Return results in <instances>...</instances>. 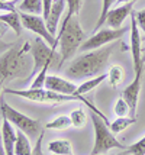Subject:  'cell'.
Masks as SVG:
<instances>
[{"mask_svg":"<svg viewBox=\"0 0 145 155\" xmlns=\"http://www.w3.org/2000/svg\"><path fill=\"white\" fill-rule=\"evenodd\" d=\"M115 47L116 45L97 48V49L87 51L83 55L74 58L65 70L67 77L71 80H81V78L94 77L99 73H102V70L106 68L107 62L110 60Z\"/></svg>","mask_w":145,"mask_h":155,"instance_id":"cell-1","label":"cell"},{"mask_svg":"<svg viewBox=\"0 0 145 155\" xmlns=\"http://www.w3.org/2000/svg\"><path fill=\"white\" fill-rule=\"evenodd\" d=\"M31 42L26 41L23 44H15L3 54H0V84L5 86L7 81L22 78L26 75L28 78V70L31 68Z\"/></svg>","mask_w":145,"mask_h":155,"instance_id":"cell-2","label":"cell"},{"mask_svg":"<svg viewBox=\"0 0 145 155\" xmlns=\"http://www.w3.org/2000/svg\"><path fill=\"white\" fill-rule=\"evenodd\" d=\"M5 93H9V94H15L19 96V97H23L26 100L31 101H36V103H49V104H61V103H70V101H81L84 104H87V107L93 112L99 115L102 119H103L106 123H109L106 116H104L103 112H100L99 109L91 103V100H89L87 97H76V96H70V94H62V93H57V91H52V90H48V88H25V90H16V88H3ZM110 125V123H109Z\"/></svg>","mask_w":145,"mask_h":155,"instance_id":"cell-3","label":"cell"},{"mask_svg":"<svg viewBox=\"0 0 145 155\" xmlns=\"http://www.w3.org/2000/svg\"><path fill=\"white\" fill-rule=\"evenodd\" d=\"M84 41H86V35L80 26L78 16H73L68 20H62L60 34L55 38V45L60 49L58 68H61L65 61L76 55Z\"/></svg>","mask_w":145,"mask_h":155,"instance_id":"cell-4","label":"cell"},{"mask_svg":"<svg viewBox=\"0 0 145 155\" xmlns=\"http://www.w3.org/2000/svg\"><path fill=\"white\" fill-rule=\"evenodd\" d=\"M93 129H94V145L91 149V155H104L110 149H126L128 147L120 143L116 139L115 134H112L107 123L96 113H90Z\"/></svg>","mask_w":145,"mask_h":155,"instance_id":"cell-5","label":"cell"},{"mask_svg":"<svg viewBox=\"0 0 145 155\" xmlns=\"http://www.w3.org/2000/svg\"><path fill=\"white\" fill-rule=\"evenodd\" d=\"M0 113L3 119L9 120L18 130H22L29 138H36L38 134L41 132V122L18 112L5 100L3 96H0Z\"/></svg>","mask_w":145,"mask_h":155,"instance_id":"cell-6","label":"cell"},{"mask_svg":"<svg viewBox=\"0 0 145 155\" xmlns=\"http://www.w3.org/2000/svg\"><path fill=\"white\" fill-rule=\"evenodd\" d=\"M31 57H32L34 65H32V73L28 75L26 81H29V78H32L34 75L38 74L47 62L54 61L55 58H60V54H57L55 49L49 47L41 36H36L31 42Z\"/></svg>","mask_w":145,"mask_h":155,"instance_id":"cell-7","label":"cell"},{"mask_svg":"<svg viewBox=\"0 0 145 155\" xmlns=\"http://www.w3.org/2000/svg\"><path fill=\"white\" fill-rule=\"evenodd\" d=\"M126 32H128V28H119V29L107 28V29H102V31H99L96 34H93L89 39L84 41L81 44V47H80V51L81 52H87V51H93V49H97V48H102L103 45L112 44L113 41L120 39Z\"/></svg>","mask_w":145,"mask_h":155,"instance_id":"cell-8","label":"cell"},{"mask_svg":"<svg viewBox=\"0 0 145 155\" xmlns=\"http://www.w3.org/2000/svg\"><path fill=\"white\" fill-rule=\"evenodd\" d=\"M21 20H22V26L25 29L32 31L34 34L41 36L51 48L57 49L55 38H54V35L49 34V31L47 29V23H45L44 18L38 16V15H29V13H22L21 12Z\"/></svg>","mask_w":145,"mask_h":155,"instance_id":"cell-9","label":"cell"},{"mask_svg":"<svg viewBox=\"0 0 145 155\" xmlns=\"http://www.w3.org/2000/svg\"><path fill=\"white\" fill-rule=\"evenodd\" d=\"M142 38L139 35V28L135 19L133 12L131 13V52L133 60V73L135 74H144L145 60L142 58Z\"/></svg>","mask_w":145,"mask_h":155,"instance_id":"cell-10","label":"cell"},{"mask_svg":"<svg viewBox=\"0 0 145 155\" xmlns=\"http://www.w3.org/2000/svg\"><path fill=\"white\" fill-rule=\"evenodd\" d=\"M141 84H142V74H135L133 81L129 86H126L125 90L122 91V97L126 100L128 106H129V116L131 117L137 116L138 99H139V93H141Z\"/></svg>","mask_w":145,"mask_h":155,"instance_id":"cell-11","label":"cell"},{"mask_svg":"<svg viewBox=\"0 0 145 155\" xmlns=\"http://www.w3.org/2000/svg\"><path fill=\"white\" fill-rule=\"evenodd\" d=\"M45 88L57 91V93H62V94H70V96H76V97H84V96L77 93V86L73 84L71 81L62 78L60 75H47L45 80Z\"/></svg>","mask_w":145,"mask_h":155,"instance_id":"cell-12","label":"cell"},{"mask_svg":"<svg viewBox=\"0 0 145 155\" xmlns=\"http://www.w3.org/2000/svg\"><path fill=\"white\" fill-rule=\"evenodd\" d=\"M137 2H129V3H124V5H119L115 9H110V12L107 13V18H106V22L109 28L112 29H119L122 28V23L125 22V19L128 16H131V13L133 12V5Z\"/></svg>","mask_w":145,"mask_h":155,"instance_id":"cell-13","label":"cell"},{"mask_svg":"<svg viewBox=\"0 0 145 155\" xmlns=\"http://www.w3.org/2000/svg\"><path fill=\"white\" fill-rule=\"evenodd\" d=\"M0 129H2V139H3V147H5L6 155H15V143H16L15 126L9 120L3 119Z\"/></svg>","mask_w":145,"mask_h":155,"instance_id":"cell-14","label":"cell"},{"mask_svg":"<svg viewBox=\"0 0 145 155\" xmlns=\"http://www.w3.org/2000/svg\"><path fill=\"white\" fill-rule=\"evenodd\" d=\"M64 0H54L52 3V7H51V12H49L48 18L45 20L47 23V29L49 31L51 35H55L57 28H58V22H60V18H61L62 12H64Z\"/></svg>","mask_w":145,"mask_h":155,"instance_id":"cell-15","label":"cell"},{"mask_svg":"<svg viewBox=\"0 0 145 155\" xmlns=\"http://www.w3.org/2000/svg\"><path fill=\"white\" fill-rule=\"evenodd\" d=\"M15 155H34L31 148L28 135L22 130H16V143H15Z\"/></svg>","mask_w":145,"mask_h":155,"instance_id":"cell-16","label":"cell"},{"mask_svg":"<svg viewBox=\"0 0 145 155\" xmlns=\"http://www.w3.org/2000/svg\"><path fill=\"white\" fill-rule=\"evenodd\" d=\"M0 20L5 22L7 26L10 28L15 34L18 35V36L22 34V28L23 26H22L21 13H18V10H16V12H9V13L0 15Z\"/></svg>","mask_w":145,"mask_h":155,"instance_id":"cell-17","label":"cell"},{"mask_svg":"<svg viewBox=\"0 0 145 155\" xmlns=\"http://www.w3.org/2000/svg\"><path fill=\"white\" fill-rule=\"evenodd\" d=\"M48 151L57 155H73V147L68 139H57L49 142Z\"/></svg>","mask_w":145,"mask_h":155,"instance_id":"cell-18","label":"cell"},{"mask_svg":"<svg viewBox=\"0 0 145 155\" xmlns=\"http://www.w3.org/2000/svg\"><path fill=\"white\" fill-rule=\"evenodd\" d=\"M107 83L112 88H117L124 83V68L120 65H110L107 68Z\"/></svg>","mask_w":145,"mask_h":155,"instance_id":"cell-19","label":"cell"},{"mask_svg":"<svg viewBox=\"0 0 145 155\" xmlns=\"http://www.w3.org/2000/svg\"><path fill=\"white\" fill-rule=\"evenodd\" d=\"M106 78H107V74L102 73V74H99L97 77H93V78H90V80H87V81H83L80 86H77V93L84 96L86 93L91 91L94 87H97V86H99L102 81L106 80Z\"/></svg>","mask_w":145,"mask_h":155,"instance_id":"cell-20","label":"cell"},{"mask_svg":"<svg viewBox=\"0 0 145 155\" xmlns=\"http://www.w3.org/2000/svg\"><path fill=\"white\" fill-rule=\"evenodd\" d=\"M19 10L22 13L42 15V0H22L19 3Z\"/></svg>","mask_w":145,"mask_h":155,"instance_id":"cell-21","label":"cell"},{"mask_svg":"<svg viewBox=\"0 0 145 155\" xmlns=\"http://www.w3.org/2000/svg\"><path fill=\"white\" fill-rule=\"evenodd\" d=\"M137 122V117H126V116H122V117H117L116 120H113L109 125V129L112 130V134H120L122 130H125L126 128H129L131 125H133Z\"/></svg>","mask_w":145,"mask_h":155,"instance_id":"cell-22","label":"cell"},{"mask_svg":"<svg viewBox=\"0 0 145 155\" xmlns=\"http://www.w3.org/2000/svg\"><path fill=\"white\" fill-rule=\"evenodd\" d=\"M70 126H73L71 125V119H70V116H65V115L57 116L55 119H52L51 122H48L45 125L47 129H55V130H65Z\"/></svg>","mask_w":145,"mask_h":155,"instance_id":"cell-23","label":"cell"},{"mask_svg":"<svg viewBox=\"0 0 145 155\" xmlns=\"http://www.w3.org/2000/svg\"><path fill=\"white\" fill-rule=\"evenodd\" d=\"M116 3V0H103V5H102V12H100V16H99V19H97V23L94 29H93V34H96L97 31H99V28H102L104 25V22H106V18H107V13L110 12V7L113 6Z\"/></svg>","mask_w":145,"mask_h":155,"instance_id":"cell-24","label":"cell"},{"mask_svg":"<svg viewBox=\"0 0 145 155\" xmlns=\"http://www.w3.org/2000/svg\"><path fill=\"white\" fill-rule=\"evenodd\" d=\"M70 119H71V125L74 128H83L86 125V122H87V115H86V112L81 107H77L71 112Z\"/></svg>","mask_w":145,"mask_h":155,"instance_id":"cell-25","label":"cell"},{"mask_svg":"<svg viewBox=\"0 0 145 155\" xmlns=\"http://www.w3.org/2000/svg\"><path fill=\"white\" fill-rule=\"evenodd\" d=\"M51 64H52V61H49V62H47V64L44 65V68H42L38 74H36L35 80L32 81V84L29 86V88H44V86H45V80H47V75H48V70H49V67H51Z\"/></svg>","mask_w":145,"mask_h":155,"instance_id":"cell-26","label":"cell"},{"mask_svg":"<svg viewBox=\"0 0 145 155\" xmlns=\"http://www.w3.org/2000/svg\"><path fill=\"white\" fill-rule=\"evenodd\" d=\"M65 2H67V9L68 10H67V15H65L64 20H68L73 16H78V12L83 6V0H65Z\"/></svg>","mask_w":145,"mask_h":155,"instance_id":"cell-27","label":"cell"},{"mask_svg":"<svg viewBox=\"0 0 145 155\" xmlns=\"http://www.w3.org/2000/svg\"><path fill=\"white\" fill-rule=\"evenodd\" d=\"M113 112H115V115L117 116V117H122V116H126L128 113H129V106H128V103H126V100H125L124 97L120 96L119 99L116 100V103H115V107H113Z\"/></svg>","mask_w":145,"mask_h":155,"instance_id":"cell-28","label":"cell"},{"mask_svg":"<svg viewBox=\"0 0 145 155\" xmlns=\"http://www.w3.org/2000/svg\"><path fill=\"white\" fill-rule=\"evenodd\" d=\"M126 151L132 155H145V136L141 138L139 141L133 142L132 145H129Z\"/></svg>","mask_w":145,"mask_h":155,"instance_id":"cell-29","label":"cell"},{"mask_svg":"<svg viewBox=\"0 0 145 155\" xmlns=\"http://www.w3.org/2000/svg\"><path fill=\"white\" fill-rule=\"evenodd\" d=\"M133 15H135V19H137L139 31H142L145 34V9L139 10V12H133Z\"/></svg>","mask_w":145,"mask_h":155,"instance_id":"cell-30","label":"cell"},{"mask_svg":"<svg viewBox=\"0 0 145 155\" xmlns=\"http://www.w3.org/2000/svg\"><path fill=\"white\" fill-rule=\"evenodd\" d=\"M18 3V0H9V2H2L0 0V10L3 12H16L15 5Z\"/></svg>","mask_w":145,"mask_h":155,"instance_id":"cell-31","label":"cell"},{"mask_svg":"<svg viewBox=\"0 0 145 155\" xmlns=\"http://www.w3.org/2000/svg\"><path fill=\"white\" fill-rule=\"evenodd\" d=\"M54 0H42V18L47 20L49 12H51V7H52Z\"/></svg>","mask_w":145,"mask_h":155,"instance_id":"cell-32","label":"cell"},{"mask_svg":"<svg viewBox=\"0 0 145 155\" xmlns=\"http://www.w3.org/2000/svg\"><path fill=\"white\" fill-rule=\"evenodd\" d=\"M15 44H16V42H5V41L2 39V36H0V54H3L9 48H12Z\"/></svg>","mask_w":145,"mask_h":155,"instance_id":"cell-33","label":"cell"},{"mask_svg":"<svg viewBox=\"0 0 145 155\" xmlns=\"http://www.w3.org/2000/svg\"><path fill=\"white\" fill-rule=\"evenodd\" d=\"M7 31H9V26H7L5 22H2V20H0V36L6 35V34H7Z\"/></svg>","mask_w":145,"mask_h":155,"instance_id":"cell-34","label":"cell"},{"mask_svg":"<svg viewBox=\"0 0 145 155\" xmlns=\"http://www.w3.org/2000/svg\"><path fill=\"white\" fill-rule=\"evenodd\" d=\"M0 155H6L5 147H3V139H2V129H0Z\"/></svg>","mask_w":145,"mask_h":155,"instance_id":"cell-35","label":"cell"},{"mask_svg":"<svg viewBox=\"0 0 145 155\" xmlns=\"http://www.w3.org/2000/svg\"><path fill=\"white\" fill-rule=\"evenodd\" d=\"M129 2H138V0H116V5H124V3H129Z\"/></svg>","mask_w":145,"mask_h":155,"instance_id":"cell-36","label":"cell"},{"mask_svg":"<svg viewBox=\"0 0 145 155\" xmlns=\"http://www.w3.org/2000/svg\"><path fill=\"white\" fill-rule=\"evenodd\" d=\"M116 155H132V154H129L128 151H124V152H119V154H116Z\"/></svg>","mask_w":145,"mask_h":155,"instance_id":"cell-37","label":"cell"},{"mask_svg":"<svg viewBox=\"0 0 145 155\" xmlns=\"http://www.w3.org/2000/svg\"><path fill=\"white\" fill-rule=\"evenodd\" d=\"M142 58L145 60V48H142Z\"/></svg>","mask_w":145,"mask_h":155,"instance_id":"cell-38","label":"cell"},{"mask_svg":"<svg viewBox=\"0 0 145 155\" xmlns=\"http://www.w3.org/2000/svg\"><path fill=\"white\" fill-rule=\"evenodd\" d=\"M2 91H3V86L0 84V96H2Z\"/></svg>","mask_w":145,"mask_h":155,"instance_id":"cell-39","label":"cell"},{"mask_svg":"<svg viewBox=\"0 0 145 155\" xmlns=\"http://www.w3.org/2000/svg\"><path fill=\"white\" fill-rule=\"evenodd\" d=\"M2 2H9V0H2Z\"/></svg>","mask_w":145,"mask_h":155,"instance_id":"cell-40","label":"cell"},{"mask_svg":"<svg viewBox=\"0 0 145 155\" xmlns=\"http://www.w3.org/2000/svg\"><path fill=\"white\" fill-rule=\"evenodd\" d=\"M54 155H57V154H54Z\"/></svg>","mask_w":145,"mask_h":155,"instance_id":"cell-41","label":"cell"}]
</instances>
